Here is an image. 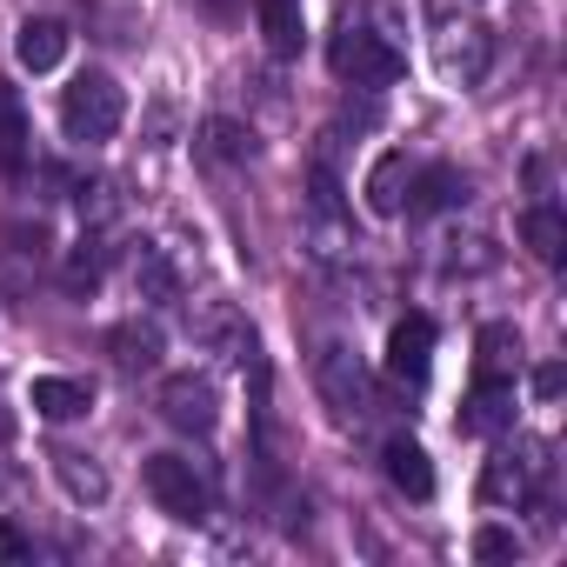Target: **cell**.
I'll return each mask as SVG.
<instances>
[{"mask_svg":"<svg viewBox=\"0 0 567 567\" xmlns=\"http://www.w3.org/2000/svg\"><path fill=\"white\" fill-rule=\"evenodd\" d=\"M328 68H334L341 81L381 94V87H394V81L408 74V54H401L388 34H374V28H361V21H341L334 41H328Z\"/></svg>","mask_w":567,"mask_h":567,"instance_id":"obj_1","label":"cell"},{"mask_svg":"<svg viewBox=\"0 0 567 567\" xmlns=\"http://www.w3.org/2000/svg\"><path fill=\"white\" fill-rule=\"evenodd\" d=\"M474 348H481V381H514V368H520V334H514L507 321H487V328L474 334Z\"/></svg>","mask_w":567,"mask_h":567,"instance_id":"obj_17","label":"cell"},{"mask_svg":"<svg viewBox=\"0 0 567 567\" xmlns=\"http://www.w3.org/2000/svg\"><path fill=\"white\" fill-rule=\"evenodd\" d=\"M474 554H481V560H514V554H520V540H514L507 527H481V540H474Z\"/></svg>","mask_w":567,"mask_h":567,"instance_id":"obj_26","label":"cell"},{"mask_svg":"<svg viewBox=\"0 0 567 567\" xmlns=\"http://www.w3.org/2000/svg\"><path fill=\"white\" fill-rule=\"evenodd\" d=\"M408 174H414V161H408V154H381V161L368 167V207H374L381 220H394V214H401V200H408Z\"/></svg>","mask_w":567,"mask_h":567,"instance_id":"obj_15","label":"cell"},{"mask_svg":"<svg viewBox=\"0 0 567 567\" xmlns=\"http://www.w3.org/2000/svg\"><path fill=\"white\" fill-rule=\"evenodd\" d=\"M14 560H34V540H28L8 514H0V567H14Z\"/></svg>","mask_w":567,"mask_h":567,"instance_id":"obj_25","label":"cell"},{"mask_svg":"<svg viewBox=\"0 0 567 567\" xmlns=\"http://www.w3.org/2000/svg\"><path fill=\"white\" fill-rule=\"evenodd\" d=\"M101 274H107V247H101V240H81L74 260H68V288L87 295V288H101Z\"/></svg>","mask_w":567,"mask_h":567,"instance_id":"obj_22","label":"cell"},{"mask_svg":"<svg viewBox=\"0 0 567 567\" xmlns=\"http://www.w3.org/2000/svg\"><path fill=\"white\" fill-rule=\"evenodd\" d=\"M520 240L534 247L540 267H560V254H567V220H560L554 207H527V214H520Z\"/></svg>","mask_w":567,"mask_h":567,"instance_id":"obj_18","label":"cell"},{"mask_svg":"<svg viewBox=\"0 0 567 567\" xmlns=\"http://www.w3.org/2000/svg\"><path fill=\"white\" fill-rule=\"evenodd\" d=\"M461 200H467V174H461V167H414L401 214L427 220V214H447V207H461Z\"/></svg>","mask_w":567,"mask_h":567,"instance_id":"obj_7","label":"cell"},{"mask_svg":"<svg viewBox=\"0 0 567 567\" xmlns=\"http://www.w3.org/2000/svg\"><path fill=\"white\" fill-rule=\"evenodd\" d=\"M540 454H547V447H520V454H494V467L481 474V494H487V501H527V494H534V474L547 467Z\"/></svg>","mask_w":567,"mask_h":567,"instance_id":"obj_9","label":"cell"},{"mask_svg":"<svg viewBox=\"0 0 567 567\" xmlns=\"http://www.w3.org/2000/svg\"><path fill=\"white\" fill-rule=\"evenodd\" d=\"M161 421L181 427V434H214L220 421V394L207 374H167L161 381Z\"/></svg>","mask_w":567,"mask_h":567,"instance_id":"obj_4","label":"cell"},{"mask_svg":"<svg viewBox=\"0 0 567 567\" xmlns=\"http://www.w3.org/2000/svg\"><path fill=\"white\" fill-rule=\"evenodd\" d=\"M560 388H567V368H554V361H547V368H534V394H540V401H554Z\"/></svg>","mask_w":567,"mask_h":567,"instance_id":"obj_27","label":"cell"},{"mask_svg":"<svg viewBox=\"0 0 567 567\" xmlns=\"http://www.w3.org/2000/svg\"><path fill=\"white\" fill-rule=\"evenodd\" d=\"M308 200H315V214H328V220L341 214V174H334L328 161H315V167H308Z\"/></svg>","mask_w":567,"mask_h":567,"instance_id":"obj_24","label":"cell"},{"mask_svg":"<svg viewBox=\"0 0 567 567\" xmlns=\"http://www.w3.org/2000/svg\"><path fill=\"white\" fill-rule=\"evenodd\" d=\"M200 161H214V167H240V161H254V127L214 114V121L200 127Z\"/></svg>","mask_w":567,"mask_h":567,"instance_id":"obj_14","label":"cell"},{"mask_svg":"<svg viewBox=\"0 0 567 567\" xmlns=\"http://www.w3.org/2000/svg\"><path fill=\"white\" fill-rule=\"evenodd\" d=\"M28 408H34L41 421H81V414L94 408V388L74 381V374H41V381L28 388Z\"/></svg>","mask_w":567,"mask_h":567,"instance_id":"obj_8","label":"cell"},{"mask_svg":"<svg viewBox=\"0 0 567 567\" xmlns=\"http://www.w3.org/2000/svg\"><path fill=\"white\" fill-rule=\"evenodd\" d=\"M501 427H514V381H474L461 408V434H501Z\"/></svg>","mask_w":567,"mask_h":567,"instance_id":"obj_10","label":"cell"},{"mask_svg":"<svg viewBox=\"0 0 567 567\" xmlns=\"http://www.w3.org/2000/svg\"><path fill=\"white\" fill-rule=\"evenodd\" d=\"M154 354H161V334H154V328H114V361H121L127 374L154 368Z\"/></svg>","mask_w":567,"mask_h":567,"instance_id":"obj_21","label":"cell"},{"mask_svg":"<svg viewBox=\"0 0 567 567\" xmlns=\"http://www.w3.org/2000/svg\"><path fill=\"white\" fill-rule=\"evenodd\" d=\"M134 280H141V301H181V280H174V267H167L161 247H141Z\"/></svg>","mask_w":567,"mask_h":567,"instance_id":"obj_20","label":"cell"},{"mask_svg":"<svg viewBox=\"0 0 567 567\" xmlns=\"http://www.w3.org/2000/svg\"><path fill=\"white\" fill-rule=\"evenodd\" d=\"M441 68H447L454 81H481V74H487V34H481V28H454V34L441 41Z\"/></svg>","mask_w":567,"mask_h":567,"instance_id":"obj_19","label":"cell"},{"mask_svg":"<svg viewBox=\"0 0 567 567\" xmlns=\"http://www.w3.org/2000/svg\"><path fill=\"white\" fill-rule=\"evenodd\" d=\"M254 14H260L267 54H280V61H295V54H301V41H308V21H301V0H254Z\"/></svg>","mask_w":567,"mask_h":567,"instance_id":"obj_12","label":"cell"},{"mask_svg":"<svg viewBox=\"0 0 567 567\" xmlns=\"http://www.w3.org/2000/svg\"><path fill=\"white\" fill-rule=\"evenodd\" d=\"M381 467H388V481L408 494V501H427L434 494V467H427V454H421V441H408V434H394L388 447H381Z\"/></svg>","mask_w":567,"mask_h":567,"instance_id":"obj_11","label":"cell"},{"mask_svg":"<svg viewBox=\"0 0 567 567\" xmlns=\"http://www.w3.org/2000/svg\"><path fill=\"white\" fill-rule=\"evenodd\" d=\"M427 368H434V321H427V315L394 321V334H388V374L408 381V388H421Z\"/></svg>","mask_w":567,"mask_h":567,"instance_id":"obj_6","label":"cell"},{"mask_svg":"<svg viewBox=\"0 0 567 567\" xmlns=\"http://www.w3.org/2000/svg\"><path fill=\"white\" fill-rule=\"evenodd\" d=\"M61 54H68V28H61V21H21V34H14V61H21L28 74L61 68Z\"/></svg>","mask_w":567,"mask_h":567,"instance_id":"obj_13","label":"cell"},{"mask_svg":"<svg viewBox=\"0 0 567 567\" xmlns=\"http://www.w3.org/2000/svg\"><path fill=\"white\" fill-rule=\"evenodd\" d=\"M315 381H321V394H328V408L341 414V421H361L374 401H368V374H361V361L348 354V348H321L315 354Z\"/></svg>","mask_w":567,"mask_h":567,"instance_id":"obj_5","label":"cell"},{"mask_svg":"<svg viewBox=\"0 0 567 567\" xmlns=\"http://www.w3.org/2000/svg\"><path fill=\"white\" fill-rule=\"evenodd\" d=\"M121 121H127V94H121V81L101 74V68L74 74V87L61 94V127H68V141H87V147H94V141H114Z\"/></svg>","mask_w":567,"mask_h":567,"instance_id":"obj_2","label":"cell"},{"mask_svg":"<svg viewBox=\"0 0 567 567\" xmlns=\"http://www.w3.org/2000/svg\"><path fill=\"white\" fill-rule=\"evenodd\" d=\"M28 167V107L21 87L0 81V174H21Z\"/></svg>","mask_w":567,"mask_h":567,"instance_id":"obj_16","label":"cell"},{"mask_svg":"<svg viewBox=\"0 0 567 567\" xmlns=\"http://www.w3.org/2000/svg\"><path fill=\"white\" fill-rule=\"evenodd\" d=\"M54 467H61V481H68L74 501H101L107 494V474L101 467H81V454H54Z\"/></svg>","mask_w":567,"mask_h":567,"instance_id":"obj_23","label":"cell"},{"mask_svg":"<svg viewBox=\"0 0 567 567\" xmlns=\"http://www.w3.org/2000/svg\"><path fill=\"white\" fill-rule=\"evenodd\" d=\"M141 481H147V494H154L161 514H174V520H207V481L194 474L187 454H147Z\"/></svg>","mask_w":567,"mask_h":567,"instance_id":"obj_3","label":"cell"}]
</instances>
